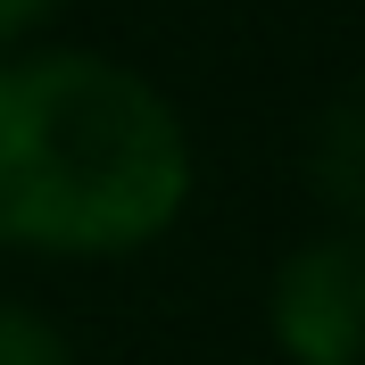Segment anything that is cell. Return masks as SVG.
<instances>
[{
    "label": "cell",
    "mask_w": 365,
    "mask_h": 365,
    "mask_svg": "<svg viewBox=\"0 0 365 365\" xmlns=\"http://www.w3.org/2000/svg\"><path fill=\"white\" fill-rule=\"evenodd\" d=\"M200 150L175 91L83 42L0 50V250L116 266L182 225Z\"/></svg>",
    "instance_id": "6da1fadb"
},
{
    "label": "cell",
    "mask_w": 365,
    "mask_h": 365,
    "mask_svg": "<svg viewBox=\"0 0 365 365\" xmlns=\"http://www.w3.org/2000/svg\"><path fill=\"white\" fill-rule=\"evenodd\" d=\"M266 341L291 365H365V232L324 225L266 274Z\"/></svg>",
    "instance_id": "7a4b0ae2"
},
{
    "label": "cell",
    "mask_w": 365,
    "mask_h": 365,
    "mask_svg": "<svg viewBox=\"0 0 365 365\" xmlns=\"http://www.w3.org/2000/svg\"><path fill=\"white\" fill-rule=\"evenodd\" d=\"M307 191L332 225H357L365 232V75H349L332 100L316 108L307 125Z\"/></svg>",
    "instance_id": "3957f363"
},
{
    "label": "cell",
    "mask_w": 365,
    "mask_h": 365,
    "mask_svg": "<svg viewBox=\"0 0 365 365\" xmlns=\"http://www.w3.org/2000/svg\"><path fill=\"white\" fill-rule=\"evenodd\" d=\"M0 365H83V357H75V341L42 307H25V299L0 291Z\"/></svg>",
    "instance_id": "277c9868"
},
{
    "label": "cell",
    "mask_w": 365,
    "mask_h": 365,
    "mask_svg": "<svg viewBox=\"0 0 365 365\" xmlns=\"http://www.w3.org/2000/svg\"><path fill=\"white\" fill-rule=\"evenodd\" d=\"M58 9H67V0H0V50H25Z\"/></svg>",
    "instance_id": "5b68a950"
}]
</instances>
